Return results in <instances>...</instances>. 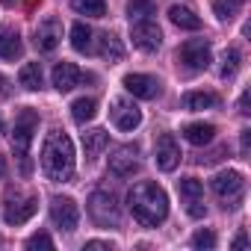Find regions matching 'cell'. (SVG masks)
<instances>
[{
    "instance_id": "6da1fadb",
    "label": "cell",
    "mask_w": 251,
    "mask_h": 251,
    "mask_svg": "<svg viewBox=\"0 0 251 251\" xmlns=\"http://www.w3.org/2000/svg\"><path fill=\"white\" fill-rule=\"evenodd\" d=\"M127 207H130V213L139 225L157 227L169 216V195H166L163 186H157L151 180H142L127 192Z\"/></svg>"
},
{
    "instance_id": "7a4b0ae2",
    "label": "cell",
    "mask_w": 251,
    "mask_h": 251,
    "mask_svg": "<svg viewBox=\"0 0 251 251\" xmlns=\"http://www.w3.org/2000/svg\"><path fill=\"white\" fill-rule=\"evenodd\" d=\"M74 169H77L74 142L68 139L65 130H50L42 145V172L48 175V180L65 183L74 177Z\"/></svg>"
},
{
    "instance_id": "3957f363",
    "label": "cell",
    "mask_w": 251,
    "mask_h": 251,
    "mask_svg": "<svg viewBox=\"0 0 251 251\" xmlns=\"http://www.w3.org/2000/svg\"><path fill=\"white\" fill-rule=\"evenodd\" d=\"M39 127V115L36 109H21L18 118H15V127H12V148H15V157L21 160V172L27 175L30 172V142H33V133Z\"/></svg>"
},
{
    "instance_id": "277c9868",
    "label": "cell",
    "mask_w": 251,
    "mask_h": 251,
    "mask_svg": "<svg viewBox=\"0 0 251 251\" xmlns=\"http://www.w3.org/2000/svg\"><path fill=\"white\" fill-rule=\"evenodd\" d=\"M86 207H89V216H92V222L98 227H115L118 219H121V207H118L115 195L106 192V189H95L89 195V204Z\"/></svg>"
},
{
    "instance_id": "5b68a950",
    "label": "cell",
    "mask_w": 251,
    "mask_h": 251,
    "mask_svg": "<svg viewBox=\"0 0 251 251\" xmlns=\"http://www.w3.org/2000/svg\"><path fill=\"white\" fill-rule=\"evenodd\" d=\"M210 189L225 201V207H236V201H239L242 192H245V177H242L239 172L227 169V172H219V175L210 180Z\"/></svg>"
},
{
    "instance_id": "8992f818",
    "label": "cell",
    "mask_w": 251,
    "mask_h": 251,
    "mask_svg": "<svg viewBox=\"0 0 251 251\" xmlns=\"http://www.w3.org/2000/svg\"><path fill=\"white\" fill-rule=\"evenodd\" d=\"M177 59H180L186 68H192V71H207L210 62H213L210 42H207V39H189V42H183L180 50H177Z\"/></svg>"
},
{
    "instance_id": "52a82bcc",
    "label": "cell",
    "mask_w": 251,
    "mask_h": 251,
    "mask_svg": "<svg viewBox=\"0 0 251 251\" xmlns=\"http://www.w3.org/2000/svg\"><path fill=\"white\" fill-rule=\"evenodd\" d=\"M109 118H112V124L118 130H136L139 127V121H142V112H139V106L133 103V100H127V98H115L112 100V106H109Z\"/></svg>"
},
{
    "instance_id": "ba28073f",
    "label": "cell",
    "mask_w": 251,
    "mask_h": 251,
    "mask_svg": "<svg viewBox=\"0 0 251 251\" xmlns=\"http://www.w3.org/2000/svg\"><path fill=\"white\" fill-rule=\"evenodd\" d=\"M36 210H39V201L33 198V195H9L6 198V207H3V219L9 222V225H24V222H30L33 216H36Z\"/></svg>"
},
{
    "instance_id": "9c48e42d",
    "label": "cell",
    "mask_w": 251,
    "mask_h": 251,
    "mask_svg": "<svg viewBox=\"0 0 251 251\" xmlns=\"http://www.w3.org/2000/svg\"><path fill=\"white\" fill-rule=\"evenodd\" d=\"M50 219H53V225H56L59 230L71 233V230L77 227V222H80V210H77L74 198H68V195H56V198L50 201Z\"/></svg>"
},
{
    "instance_id": "30bf717a",
    "label": "cell",
    "mask_w": 251,
    "mask_h": 251,
    "mask_svg": "<svg viewBox=\"0 0 251 251\" xmlns=\"http://www.w3.org/2000/svg\"><path fill=\"white\" fill-rule=\"evenodd\" d=\"M109 172L115 177H130L139 172V151L136 145H118L109 154Z\"/></svg>"
},
{
    "instance_id": "8fae6325",
    "label": "cell",
    "mask_w": 251,
    "mask_h": 251,
    "mask_svg": "<svg viewBox=\"0 0 251 251\" xmlns=\"http://www.w3.org/2000/svg\"><path fill=\"white\" fill-rule=\"evenodd\" d=\"M133 45L142 50V53H154V50H160V45H163V33H160V27L151 21V18H145V21H133Z\"/></svg>"
},
{
    "instance_id": "7c38bea8",
    "label": "cell",
    "mask_w": 251,
    "mask_h": 251,
    "mask_svg": "<svg viewBox=\"0 0 251 251\" xmlns=\"http://www.w3.org/2000/svg\"><path fill=\"white\" fill-rule=\"evenodd\" d=\"M154 163H157L160 172H175V169H177V163H180V148H177V142H175L172 133H160V139H157V145H154Z\"/></svg>"
},
{
    "instance_id": "4fadbf2b",
    "label": "cell",
    "mask_w": 251,
    "mask_h": 251,
    "mask_svg": "<svg viewBox=\"0 0 251 251\" xmlns=\"http://www.w3.org/2000/svg\"><path fill=\"white\" fill-rule=\"evenodd\" d=\"M124 89H127L133 98L151 100V98L160 95V80L151 77V74H127V77H124Z\"/></svg>"
},
{
    "instance_id": "5bb4252c",
    "label": "cell",
    "mask_w": 251,
    "mask_h": 251,
    "mask_svg": "<svg viewBox=\"0 0 251 251\" xmlns=\"http://www.w3.org/2000/svg\"><path fill=\"white\" fill-rule=\"evenodd\" d=\"M59 42H62V24H59V18H48V21H42L36 27V48L42 53L56 50Z\"/></svg>"
},
{
    "instance_id": "9a60e30c",
    "label": "cell",
    "mask_w": 251,
    "mask_h": 251,
    "mask_svg": "<svg viewBox=\"0 0 251 251\" xmlns=\"http://www.w3.org/2000/svg\"><path fill=\"white\" fill-rule=\"evenodd\" d=\"M50 80H53V89L56 92H71L74 86H80V80H83V71L74 65V62H56L53 65V74H50Z\"/></svg>"
},
{
    "instance_id": "2e32d148",
    "label": "cell",
    "mask_w": 251,
    "mask_h": 251,
    "mask_svg": "<svg viewBox=\"0 0 251 251\" xmlns=\"http://www.w3.org/2000/svg\"><path fill=\"white\" fill-rule=\"evenodd\" d=\"M183 139L195 148H204L216 139V124H207V121H192L183 127Z\"/></svg>"
},
{
    "instance_id": "e0dca14e",
    "label": "cell",
    "mask_w": 251,
    "mask_h": 251,
    "mask_svg": "<svg viewBox=\"0 0 251 251\" xmlns=\"http://www.w3.org/2000/svg\"><path fill=\"white\" fill-rule=\"evenodd\" d=\"M98 53L106 59V62H121L124 59V45L115 33H103L98 39Z\"/></svg>"
},
{
    "instance_id": "ac0fdd59",
    "label": "cell",
    "mask_w": 251,
    "mask_h": 251,
    "mask_svg": "<svg viewBox=\"0 0 251 251\" xmlns=\"http://www.w3.org/2000/svg\"><path fill=\"white\" fill-rule=\"evenodd\" d=\"M24 53V42L15 30H0V59H18Z\"/></svg>"
},
{
    "instance_id": "d6986e66",
    "label": "cell",
    "mask_w": 251,
    "mask_h": 251,
    "mask_svg": "<svg viewBox=\"0 0 251 251\" xmlns=\"http://www.w3.org/2000/svg\"><path fill=\"white\" fill-rule=\"evenodd\" d=\"M106 145H109V133H106V130H86V133H83V151H86L89 160L100 157V151H103Z\"/></svg>"
},
{
    "instance_id": "ffe728a7",
    "label": "cell",
    "mask_w": 251,
    "mask_h": 251,
    "mask_svg": "<svg viewBox=\"0 0 251 251\" xmlns=\"http://www.w3.org/2000/svg\"><path fill=\"white\" fill-rule=\"evenodd\" d=\"M169 18H172V24L180 27V30H198V27H201V18H198L189 6H172V9H169Z\"/></svg>"
},
{
    "instance_id": "44dd1931",
    "label": "cell",
    "mask_w": 251,
    "mask_h": 251,
    "mask_svg": "<svg viewBox=\"0 0 251 251\" xmlns=\"http://www.w3.org/2000/svg\"><path fill=\"white\" fill-rule=\"evenodd\" d=\"M216 103H219V98H216L213 92H186V95H183V106L192 109V112H198V109H213Z\"/></svg>"
},
{
    "instance_id": "7402d4cb",
    "label": "cell",
    "mask_w": 251,
    "mask_h": 251,
    "mask_svg": "<svg viewBox=\"0 0 251 251\" xmlns=\"http://www.w3.org/2000/svg\"><path fill=\"white\" fill-rule=\"evenodd\" d=\"M95 112H98V100H95V98H77V100L71 103V118H74L77 124L92 121Z\"/></svg>"
},
{
    "instance_id": "603a6c76",
    "label": "cell",
    "mask_w": 251,
    "mask_h": 251,
    "mask_svg": "<svg viewBox=\"0 0 251 251\" xmlns=\"http://www.w3.org/2000/svg\"><path fill=\"white\" fill-rule=\"evenodd\" d=\"M18 83L27 89V92H39L42 89V65L39 62H27L18 74Z\"/></svg>"
},
{
    "instance_id": "cb8c5ba5",
    "label": "cell",
    "mask_w": 251,
    "mask_h": 251,
    "mask_svg": "<svg viewBox=\"0 0 251 251\" xmlns=\"http://www.w3.org/2000/svg\"><path fill=\"white\" fill-rule=\"evenodd\" d=\"M71 48L77 50V53H89L92 50V30H89V24H74L71 27Z\"/></svg>"
},
{
    "instance_id": "d4e9b609",
    "label": "cell",
    "mask_w": 251,
    "mask_h": 251,
    "mask_svg": "<svg viewBox=\"0 0 251 251\" xmlns=\"http://www.w3.org/2000/svg\"><path fill=\"white\" fill-rule=\"evenodd\" d=\"M71 9L89 18H103L106 15V3L103 0H71Z\"/></svg>"
},
{
    "instance_id": "484cf974",
    "label": "cell",
    "mask_w": 251,
    "mask_h": 251,
    "mask_svg": "<svg viewBox=\"0 0 251 251\" xmlns=\"http://www.w3.org/2000/svg\"><path fill=\"white\" fill-rule=\"evenodd\" d=\"M245 0H213V15L219 21H230L239 9H242Z\"/></svg>"
},
{
    "instance_id": "4316f807",
    "label": "cell",
    "mask_w": 251,
    "mask_h": 251,
    "mask_svg": "<svg viewBox=\"0 0 251 251\" xmlns=\"http://www.w3.org/2000/svg\"><path fill=\"white\" fill-rule=\"evenodd\" d=\"M127 15H130V24L133 21H145L154 15V3L151 0H127Z\"/></svg>"
},
{
    "instance_id": "83f0119b",
    "label": "cell",
    "mask_w": 251,
    "mask_h": 251,
    "mask_svg": "<svg viewBox=\"0 0 251 251\" xmlns=\"http://www.w3.org/2000/svg\"><path fill=\"white\" fill-rule=\"evenodd\" d=\"M236 71H239V50L227 48V50H225V56H222V77H225V80H230Z\"/></svg>"
},
{
    "instance_id": "f1b7e54d",
    "label": "cell",
    "mask_w": 251,
    "mask_h": 251,
    "mask_svg": "<svg viewBox=\"0 0 251 251\" xmlns=\"http://www.w3.org/2000/svg\"><path fill=\"white\" fill-rule=\"evenodd\" d=\"M177 189H180V195H183V198H201L204 183H201L198 177H183V180L177 183Z\"/></svg>"
},
{
    "instance_id": "f546056e",
    "label": "cell",
    "mask_w": 251,
    "mask_h": 251,
    "mask_svg": "<svg viewBox=\"0 0 251 251\" xmlns=\"http://www.w3.org/2000/svg\"><path fill=\"white\" fill-rule=\"evenodd\" d=\"M192 245L210 251V248H216V233H213V230H198V233L192 236Z\"/></svg>"
},
{
    "instance_id": "4dcf8cb0",
    "label": "cell",
    "mask_w": 251,
    "mask_h": 251,
    "mask_svg": "<svg viewBox=\"0 0 251 251\" xmlns=\"http://www.w3.org/2000/svg\"><path fill=\"white\" fill-rule=\"evenodd\" d=\"M27 248H30V251H36V248H53V239H50L48 233H33V236L27 239Z\"/></svg>"
},
{
    "instance_id": "1f68e13d",
    "label": "cell",
    "mask_w": 251,
    "mask_h": 251,
    "mask_svg": "<svg viewBox=\"0 0 251 251\" xmlns=\"http://www.w3.org/2000/svg\"><path fill=\"white\" fill-rule=\"evenodd\" d=\"M186 213H189L192 219H204L207 207L201 204V198H186Z\"/></svg>"
},
{
    "instance_id": "d6a6232c",
    "label": "cell",
    "mask_w": 251,
    "mask_h": 251,
    "mask_svg": "<svg viewBox=\"0 0 251 251\" xmlns=\"http://www.w3.org/2000/svg\"><path fill=\"white\" fill-rule=\"evenodd\" d=\"M227 154V148H216L213 154H207V157H198V163H204V166H210V163H216L219 157H225Z\"/></svg>"
},
{
    "instance_id": "836d02e7",
    "label": "cell",
    "mask_w": 251,
    "mask_h": 251,
    "mask_svg": "<svg viewBox=\"0 0 251 251\" xmlns=\"http://www.w3.org/2000/svg\"><path fill=\"white\" fill-rule=\"evenodd\" d=\"M83 248H86V251H92V248H106V251H109V248H112V242H109V239H89Z\"/></svg>"
},
{
    "instance_id": "e575fe53",
    "label": "cell",
    "mask_w": 251,
    "mask_h": 251,
    "mask_svg": "<svg viewBox=\"0 0 251 251\" xmlns=\"http://www.w3.org/2000/svg\"><path fill=\"white\" fill-rule=\"evenodd\" d=\"M248 145H251V130H242V136H239V151H242V157H248Z\"/></svg>"
},
{
    "instance_id": "d590c367",
    "label": "cell",
    "mask_w": 251,
    "mask_h": 251,
    "mask_svg": "<svg viewBox=\"0 0 251 251\" xmlns=\"http://www.w3.org/2000/svg\"><path fill=\"white\" fill-rule=\"evenodd\" d=\"M248 106H251V92H242V98H239V112L248 115V112H251Z\"/></svg>"
},
{
    "instance_id": "8d00e7d4",
    "label": "cell",
    "mask_w": 251,
    "mask_h": 251,
    "mask_svg": "<svg viewBox=\"0 0 251 251\" xmlns=\"http://www.w3.org/2000/svg\"><path fill=\"white\" fill-rule=\"evenodd\" d=\"M248 245V236H245V230L242 233H236V239H233V248H245Z\"/></svg>"
},
{
    "instance_id": "74e56055",
    "label": "cell",
    "mask_w": 251,
    "mask_h": 251,
    "mask_svg": "<svg viewBox=\"0 0 251 251\" xmlns=\"http://www.w3.org/2000/svg\"><path fill=\"white\" fill-rule=\"evenodd\" d=\"M6 172V163H3V157H0V175H3Z\"/></svg>"
},
{
    "instance_id": "f35d334b",
    "label": "cell",
    "mask_w": 251,
    "mask_h": 251,
    "mask_svg": "<svg viewBox=\"0 0 251 251\" xmlns=\"http://www.w3.org/2000/svg\"><path fill=\"white\" fill-rule=\"evenodd\" d=\"M0 3H15V0H0Z\"/></svg>"
}]
</instances>
